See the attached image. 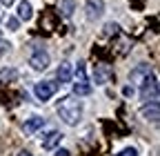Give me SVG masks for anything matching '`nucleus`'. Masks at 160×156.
I'll use <instances>...</instances> for the list:
<instances>
[{
  "mask_svg": "<svg viewBox=\"0 0 160 156\" xmlns=\"http://www.w3.org/2000/svg\"><path fill=\"white\" fill-rule=\"evenodd\" d=\"M58 116L71 127L78 125L80 116H82V103H80L76 96H65V98H60V103H58Z\"/></svg>",
  "mask_w": 160,
  "mask_h": 156,
  "instance_id": "f257e3e1",
  "label": "nucleus"
},
{
  "mask_svg": "<svg viewBox=\"0 0 160 156\" xmlns=\"http://www.w3.org/2000/svg\"><path fill=\"white\" fill-rule=\"evenodd\" d=\"M140 98L145 103H158V78L156 76H145L142 78V89H140Z\"/></svg>",
  "mask_w": 160,
  "mask_h": 156,
  "instance_id": "f03ea898",
  "label": "nucleus"
},
{
  "mask_svg": "<svg viewBox=\"0 0 160 156\" xmlns=\"http://www.w3.org/2000/svg\"><path fill=\"white\" fill-rule=\"evenodd\" d=\"M87 94H91V85L87 81L85 63H78V67H76V83H73V96H87Z\"/></svg>",
  "mask_w": 160,
  "mask_h": 156,
  "instance_id": "7ed1b4c3",
  "label": "nucleus"
},
{
  "mask_svg": "<svg viewBox=\"0 0 160 156\" xmlns=\"http://www.w3.org/2000/svg\"><path fill=\"white\" fill-rule=\"evenodd\" d=\"M56 89H58V85L56 83H51V81H45V83H38L36 87H33V94H36V98L38 101H49L51 96L56 94Z\"/></svg>",
  "mask_w": 160,
  "mask_h": 156,
  "instance_id": "20e7f679",
  "label": "nucleus"
},
{
  "mask_svg": "<svg viewBox=\"0 0 160 156\" xmlns=\"http://www.w3.org/2000/svg\"><path fill=\"white\" fill-rule=\"evenodd\" d=\"M29 65H31L33 69H38V71L47 69V67H49V54H47V51H42V49L33 51V54H31V58H29Z\"/></svg>",
  "mask_w": 160,
  "mask_h": 156,
  "instance_id": "39448f33",
  "label": "nucleus"
},
{
  "mask_svg": "<svg viewBox=\"0 0 160 156\" xmlns=\"http://www.w3.org/2000/svg\"><path fill=\"white\" fill-rule=\"evenodd\" d=\"M105 13V3L102 0H87V18L89 20H96Z\"/></svg>",
  "mask_w": 160,
  "mask_h": 156,
  "instance_id": "423d86ee",
  "label": "nucleus"
},
{
  "mask_svg": "<svg viewBox=\"0 0 160 156\" xmlns=\"http://www.w3.org/2000/svg\"><path fill=\"white\" fill-rule=\"evenodd\" d=\"M56 13L58 16H62V18H71L73 9H76V0H58V5H56Z\"/></svg>",
  "mask_w": 160,
  "mask_h": 156,
  "instance_id": "0eeeda50",
  "label": "nucleus"
},
{
  "mask_svg": "<svg viewBox=\"0 0 160 156\" xmlns=\"http://www.w3.org/2000/svg\"><path fill=\"white\" fill-rule=\"evenodd\" d=\"M60 141H62V134H60V132H49L42 138V149H53Z\"/></svg>",
  "mask_w": 160,
  "mask_h": 156,
  "instance_id": "6e6552de",
  "label": "nucleus"
},
{
  "mask_svg": "<svg viewBox=\"0 0 160 156\" xmlns=\"http://www.w3.org/2000/svg\"><path fill=\"white\" fill-rule=\"evenodd\" d=\"M42 125H45V118H40V116H31V118L22 125V129H25V134H33V132H38Z\"/></svg>",
  "mask_w": 160,
  "mask_h": 156,
  "instance_id": "1a4fd4ad",
  "label": "nucleus"
},
{
  "mask_svg": "<svg viewBox=\"0 0 160 156\" xmlns=\"http://www.w3.org/2000/svg\"><path fill=\"white\" fill-rule=\"evenodd\" d=\"M33 16V9H31V3H27V0H22V3L18 5V20H31Z\"/></svg>",
  "mask_w": 160,
  "mask_h": 156,
  "instance_id": "9d476101",
  "label": "nucleus"
},
{
  "mask_svg": "<svg viewBox=\"0 0 160 156\" xmlns=\"http://www.w3.org/2000/svg\"><path fill=\"white\" fill-rule=\"evenodd\" d=\"M142 116H145V121H151V123H158L160 118V109H158V103H151L142 109Z\"/></svg>",
  "mask_w": 160,
  "mask_h": 156,
  "instance_id": "9b49d317",
  "label": "nucleus"
},
{
  "mask_svg": "<svg viewBox=\"0 0 160 156\" xmlns=\"http://www.w3.org/2000/svg\"><path fill=\"white\" fill-rule=\"evenodd\" d=\"M93 76H96V83H98V85H102V83L107 81L109 76H113V71H111V69H109L107 65H98V67H96V74H93Z\"/></svg>",
  "mask_w": 160,
  "mask_h": 156,
  "instance_id": "f8f14e48",
  "label": "nucleus"
},
{
  "mask_svg": "<svg viewBox=\"0 0 160 156\" xmlns=\"http://www.w3.org/2000/svg\"><path fill=\"white\" fill-rule=\"evenodd\" d=\"M56 16L58 13H53L51 9H47L45 11V18L40 20V27H47V31H53L56 29Z\"/></svg>",
  "mask_w": 160,
  "mask_h": 156,
  "instance_id": "ddd939ff",
  "label": "nucleus"
},
{
  "mask_svg": "<svg viewBox=\"0 0 160 156\" xmlns=\"http://www.w3.org/2000/svg\"><path fill=\"white\" fill-rule=\"evenodd\" d=\"M58 81H60V85L71 81V63H62L58 67Z\"/></svg>",
  "mask_w": 160,
  "mask_h": 156,
  "instance_id": "4468645a",
  "label": "nucleus"
},
{
  "mask_svg": "<svg viewBox=\"0 0 160 156\" xmlns=\"http://www.w3.org/2000/svg\"><path fill=\"white\" fill-rule=\"evenodd\" d=\"M149 74H151V67H149V65H140L138 69H133V71L129 74V78H131L133 83H138V81H142V78L149 76Z\"/></svg>",
  "mask_w": 160,
  "mask_h": 156,
  "instance_id": "2eb2a0df",
  "label": "nucleus"
},
{
  "mask_svg": "<svg viewBox=\"0 0 160 156\" xmlns=\"http://www.w3.org/2000/svg\"><path fill=\"white\" fill-rule=\"evenodd\" d=\"M16 76H18V71L13 67H9V69L0 71V81H2V83H11V81H16Z\"/></svg>",
  "mask_w": 160,
  "mask_h": 156,
  "instance_id": "dca6fc26",
  "label": "nucleus"
},
{
  "mask_svg": "<svg viewBox=\"0 0 160 156\" xmlns=\"http://www.w3.org/2000/svg\"><path fill=\"white\" fill-rule=\"evenodd\" d=\"M18 25H20L18 18H13V16H11V18H7V27H9L11 31H16V29H18Z\"/></svg>",
  "mask_w": 160,
  "mask_h": 156,
  "instance_id": "f3484780",
  "label": "nucleus"
},
{
  "mask_svg": "<svg viewBox=\"0 0 160 156\" xmlns=\"http://www.w3.org/2000/svg\"><path fill=\"white\" fill-rule=\"evenodd\" d=\"M116 156H138V152H136L133 147H127V149H122V152L116 154Z\"/></svg>",
  "mask_w": 160,
  "mask_h": 156,
  "instance_id": "a211bd4d",
  "label": "nucleus"
},
{
  "mask_svg": "<svg viewBox=\"0 0 160 156\" xmlns=\"http://www.w3.org/2000/svg\"><path fill=\"white\" fill-rule=\"evenodd\" d=\"M105 31H107L109 36H111V34L116 36V34H118V25H113V23H109V25H105Z\"/></svg>",
  "mask_w": 160,
  "mask_h": 156,
  "instance_id": "6ab92c4d",
  "label": "nucleus"
},
{
  "mask_svg": "<svg viewBox=\"0 0 160 156\" xmlns=\"http://www.w3.org/2000/svg\"><path fill=\"white\" fill-rule=\"evenodd\" d=\"M56 156H69L67 149H56Z\"/></svg>",
  "mask_w": 160,
  "mask_h": 156,
  "instance_id": "aec40b11",
  "label": "nucleus"
},
{
  "mask_svg": "<svg viewBox=\"0 0 160 156\" xmlns=\"http://www.w3.org/2000/svg\"><path fill=\"white\" fill-rule=\"evenodd\" d=\"M0 3H2V5H7V7H9V5H13V3H16V0H0Z\"/></svg>",
  "mask_w": 160,
  "mask_h": 156,
  "instance_id": "412c9836",
  "label": "nucleus"
},
{
  "mask_svg": "<svg viewBox=\"0 0 160 156\" xmlns=\"http://www.w3.org/2000/svg\"><path fill=\"white\" fill-rule=\"evenodd\" d=\"M18 156H33V154H29V152H20Z\"/></svg>",
  "mask_w": 160,
  "mask_h": 156,
  "instance_id": "4be33fe9",
  "label": "nucleus"
},
{
  "mask_svg": "<svg viewBox=\"0 0 160 156\" xmlns=\"http://www.w3.org/2000/svg\"><path fill=\"white\" fill-rule=\"evenodd\" d=\"M0 40H2V31H0Z\"/></svg>",
  "mask_w": 160,
  "mask_h": 156,
  "instance_id": "5701e85b",
  "label": "nucleus"
}]
</instances>
